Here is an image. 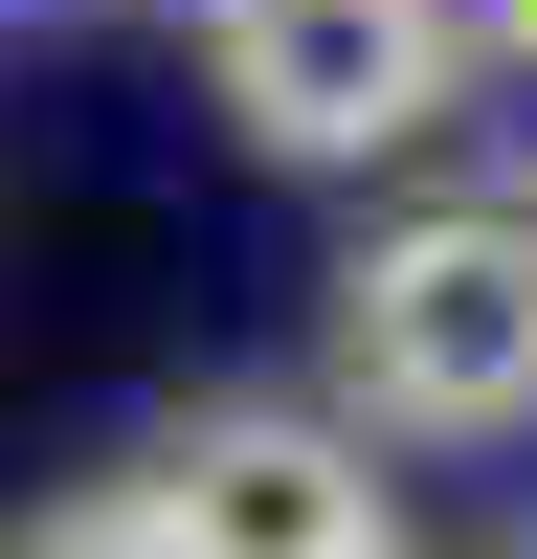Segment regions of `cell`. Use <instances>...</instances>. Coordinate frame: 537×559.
I'll use <instances>...</instances> for the list:
<instances>
[{"instance_id":"7a4b0ae2","label":"cell","mask_w":537,"mask_h":559,"mask_svg":"<svg viewBox=\"0 0 537 559\" xmlns=\"http://www.w3.org/2000/svg\"><path fill=\"white\" fill-rule=\"evenodd\" d=\"M202 68L268 157H403V134H448L470 45H448V0H202Z\"/></svg>"},{"instance_id":"8992f818","label":"cell","mask_w":537,"mask_h":559,"mask_svg":"<svg viewBox=\"0 0 537 559\" xmlns=\"http://www.w3.org/2000/svg\"><path fill=\"white\" fill-rule=\"evenodd\" d=\"M515 45H537V0H515Z\"/></svg>"},{"instance_id":"3957f363","label":"cell","mask_w":537,"mask_h":559,"mask_svg":"<svg viewBox=\"0 0 537 559\" xmlns=\"http://www.w3.org/2000/svg\"><path fill=\"white\" fill-rule=\"evenodd\" d=\"M134 492H157L179 559H358L381 537V448H358L336 403H202Z\"/></svg>"},{"instance_id":"6da1fadb","label":"cell","mask_w":537,"mask_h":559,"mask_svg":"<svg viewBox=\"0 0 537 559\" xmlns=\"http://www.w3.org/2000/svg\"><path fill=\"white\" fill-rule=\"evenodd\" d=\"M336 403L403 448L537 426V202H426L336 269Z\"/></svg>"},{"instance_id":"5b68a950","label":"cell","mask_w":537,"mask_h":559,"mask_svg":"<svg viewBox=\"0 0 537 559\" xmlns=\"http://www.w3.org/2000/svg\"><path fill=\"white\" fill-rule=\"evenodd\" d=\"M358 559H403V537H358Z\"/></svg>"},{"instance_id":"277c9868","label":"cell","mask_w":537,"mask_h":559,"mask_svg":"<svg viewBox=\"0 0 537 559\" xmlns=\"http://www.w3.org/2000/svg\"><path fill=\"white\" fill-rule=\"evenodd\" d=\"M0 559H179V537H157V492L112 471V492H68V515H23V537H0Z\"/></svg>"}]
</instances>
